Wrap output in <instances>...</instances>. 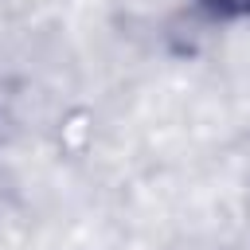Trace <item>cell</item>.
<instances>
[{"label": "cell", "instance_id": "cell-1", "mask_svg": "<svg viewBox=\"0 0 250 250\" xmlns=\"http://www.w3.org/2000/svg\"><path fill=\"white\" fill-rule=\"evenodd\" d=\"M215 16H227V20H242L250 16V0H207Z\"/></svg>", "mask_w": 250, "mask_h": 250}]
</instances>
